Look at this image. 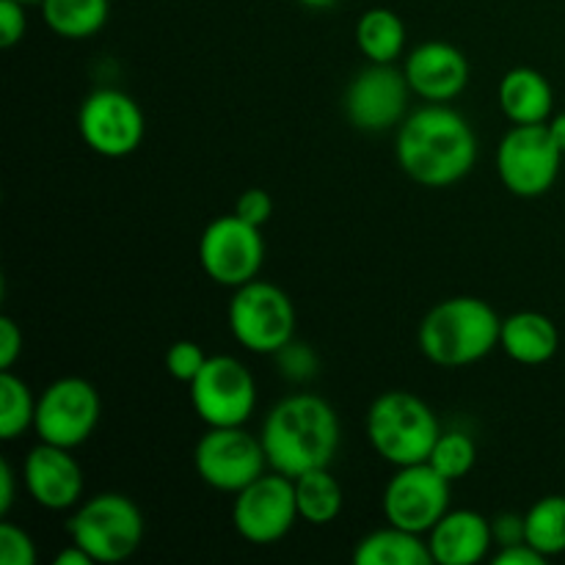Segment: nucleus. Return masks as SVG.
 I'll return each mask as SVG.
<instances>
[{
    "instance_id": "obj_40",
    "label": "nucleus",
    "mask_w": 565,
    "mask_h": 565,
    "mask_svg": "<svg viewBox=\"0 0 565 565\" xmlns=\"http://www.w3.org/2000/svg\"><path fill=\"white\" fill-rule=\"evenodd\" d=\"M20 3H25V6H42V0H20Z\"/></svg>"
},
{
    "instance_id": "obj_5",
    "label": "nucleus",
    "mask_w": 565,
    "mask_h": 565,
    "mask_svg": "<svg viewBox=\"0 0 565 565\" xmlns=\"http://www.w3.org/2000/svg\"><path fill=\"white\" fill-rule=\"evenodd\" d=\"M66 533L72 544L86 550L94 563H125L141 550L143 513L136 502L119 491H103L83 500L66 519Z\"/></svg>"
},
{
    "instance_id": "obj_33",
    "label": "nucleus",
    "mask_w": 565,
    "mask_h": 565,
    "mask_svg": "<svg viewBox=\"0 0 565 565\" xmlns=\"http://www.w3.org/2000/svg\"><path fill=\"white\" fill-rule=\"evenodd\" d=\"M491 535H494L497 550H505V546H516L527 541L524 533V513H500V516L491 519Z\"/></svg>"
},
{
    "instance_id": "obj_14",
    "label": "nucleus",
    "mask_w": 565,
    "mask_h": 565,
    "mask_svg": "<svg viewBox=\"0 0 565 565\" xmlns=\"http://www.w3.org/2000/svg\"><path fill=\"white\" fill-rule=\"evenodd\" d=\"M450 480L436 472L428 461L395 467L384 486L381 511L386 524L428 535L441 516L450 511Z\"/></svg>"
},
{
    "instance_id": "obj_16",
    "label": "nucleus",
    "mask_w": 565,
    "mask_h": 565,
    "mask_svg": "<svg viewBox=\"0 0 565 565\" xmlns=\"http://www.w3.org/2000/svg\"><path fill=\"white\" fill-rule=\"evenodd\" d=\"M22 486L39 508L53 513L75 511L83 502V469L72 450L39 441L22 463Z\"/></svg>"
},
{
    "instance_id": "obj_7",
    "label": "nucleus",
    "mask_w": 565,
    "mask_h": 565,
    "mask_svg": "<svg viewBox=\"0 0 565 565\" xmlns=\"http://www.w3.org/2000/svg\"><path fill=\"white\" fill-rule=\"evenodd\" d=\"M188 397L207 428L246 425L257 412V381L252 370L230 353L207 356L196 379L188 384Z\"/></svg>"
},
{
    "instance_id": "obj_10",
    "label": "nucleus",
    "mask_w": 565,
    "mask_h": 565,
    "mask_svg": "<svg viewBox=\"0 0 565 565\" xmlns=\"http://www.w3.org/2000/svg\"><path fill=\"white\" fill-rule=\"evenodd\" d=\"M99 417H103V401L97 386L81 375H64L47 384V390L39 395L33 434L39 436V441L75 450L92 439Z\"/></svg>"
},
{
    "instance_id": "obj_26",
    "label": "nucleus",
    "mask_w": 565,
    "mask_h": 565,
    "mask_svg": "<svg viewBox=\"0 0 565 565\" xmlns=\"http://www.w3.org/2000/svg\"><path fill=\"white\" fill-rule=\"evenodd\" d=\"M36 401L39 397L25 379H20L14 370H0V439L14 441L33 430Z\"/></svg>"
},
{
    "instance_id": "obj_37",
    "label": "nucleus",
    "mask_w": 565,
    "mask_h": 565,
    "mask_svg": "<svg viewBox=\"0 0 565 565\" xmlns=\"http://www.w3.org/2000/svg\"><path fill=\"white\" fill-rule=\"evenodd\" d=\"M53 565H94V561L86 550H81V546L70 541V546H64V550L53 557Z\"/></svg>"
},
{
    "instance_id": "obj_24",
    "label": "nucleus",
    "mask_w": 565,
    "mask_h": 565,
    "mask_svg": "<svg viewBox=\"0 0 565 565\" xmlns=\"http://www.w3.org/2000/svg\"><path fill=\"white\" fill-rule=\"evenodd\" d=\"M292 480H296L298 516L303 522H309L312 527H326V524L337 522L342 505H345V494H342L340 480L331 475L329 467L309 469Z\"/></svg>"
},
{
    "instance_id": "obj_3",
    "label": "nucleus",
    "mask_w": 565,
    "mask_h": 565,
    "mask_svg": "<svg viewBox=\"0 0 565 565\" xmlns=\"http://www.w3.org/2000/svg\"><path fill=\"white\" fill-rule=\"evenodd\" d=\"M502 318L478 296H452L423 318L417 345L430 364L445 370L469 367L500 348Z\"/></svg>"
},
{
    "instance_id": "obj_39",
    "label": "nucleus",
    "mask_w": 565,
    "mask_h": 565,
    "mask_svg": "<svg viewBox=\"0 0 565 565\" xmlns=\"http://www.w3.org/2000/svg\"><path fill=\"white\" fill-rule=\"evenodd\" d=\"M298 3H301L303 9L323 11V9H331V6H337V3H340V0H298Z\"/></svg>"
},
{
    "instance_id": "obj_22",
    "label": "nucleus",
    "mask_w": 565,
    "mask_h": 565,
    "mask_svg": "<svg viewBox=\"0 0 565 565\" xmlns=\"http://www.w3.org/2000/svg\"><path fill=\"white\" fill-rule=\"evenodd\" d=\"M356 47L370 64H395L406 50V25L386 6H373L356 22Z\"/></svg>"
},
{
    "instance_id": "obj_4",
    "label": "nucleus",
    "mask_w": 565,
    "mask_h": 565,
    "mask_svg": "<svg viewBox=\"0 0 565 565\" xmlns=\"http://www.w3.org/2000/svg\"><path fill=\"white\" fill-rule=\"evenodd\" d=\"M364 434L375 456L392 467H408L428 461L441 425L423 397L408 390H390L370 403Z\"/></svg>"
},
{
    "instance_id": "obj_1",
    "label": "nucleus",
    "mask_w": 565,
    "mask_h": 565,
    "mask_svg": "<svg viewBox=\"0 0 565 565\" xmlns=\"http://www.w3.org/2000/svg\"><path fill=\"white\" fill-rule=\"evenodd\" d=\"M395 158L417 185H456L472 174L478 163V136L456 108L447 103H425L397 127Z\"/></svg>"
},
{
    "instance_id": "obj_27",
    "label": "nucleus",
    "mask_w": 565,
    "mask_h": 565,
    "mask_svg": "<svg viewBox=\"0 0 565 565\" xmlns=\"http://www.w3.org/2000/svg\"><path fill=\"white\" fill-rule=\"evenodd\" d=\"M428 463L436 472L445 475L450 483H456V480L467 478L478 463V445L463 430H441L434 450H430Z\"/></svg>"
},
{
    "instance_id": "obj_35",
    "label": "nucleus",
    "mask_w": 565,
    "mask_h": 565,
    "mask_svg": "<svg viewBox=\"0 0 565 565\" xmlns=\"http://www.w3.org/2000/svg\"><path fill=\"white\" fill-rule=\"evenodd\" d=\"M491 563L494 565H544L546 557L541 555L539 550H533L527 541H524V544L497 550L494 555H491Z\"/></svg>"
},
{
    "instance_id": "obj_2",
    "label": "nucleus",
    "mask_w": 565,
    "mask_h": 565,
    "mask_svg": "<svg viewBox=\"0 0 565 565\" xmlns=\"http://www.w3.org/2000/svg\"><path fill=\"white\" fill-rule=\"evenodd\" d=\"M259 439L270 469L298 478L309 469L331 467L340 450L342 425L326 397L292 392L265 414Z\"/></svg>"
},
{
    "instance_id": "obj_38",
    "label": "nucleus",
    "mask_w": 565,
    "mask_h": 565,
    "mask_svg": "<svg viewBox=\"0 0 565 565\" xmlns=\"http://www.w3.org/2000/svg\"><path fill=\"white\" fill-rule=\"evenodd\" d=\"M546 127H550L552 138H555V143L561 147V152L565 154V110L563 114H555L550 121H546Z\"/></svg>"
},
{
    "instance_id": "obj_17",
    "label": "nucleus",
    "mask_w": 565,
    "mask_h": 565,
    "mask_svg": "<svg viewBox=\"0 0 565 565\" xmlns=\"http://www.w3.org/2000/svg\"><path fill=\"white\" fill-rule=\"evenodd\" d=\"M403 75L425 103H452L469 86V58L456 44L428 39L406 55Z\"/></svg>"
},
{
    "instance_id": "obj_18",
    "label": "nucleus",
    "mask_w": 565,
    "mask_h": 565,
    "mask_svg": "<svg viewBox=\"0 0 565 565\" xmlns=\"http://www.w3.org/2000/svg\"><path fill=\"white\" fill-rule=\"evenodd\" d=\"M430 557L439 565H478L494 546L491 519L472 508L447 511L428 535Z\"/></svg>"
},
{
    "instance_id": "obj_9",
    "label": "nucleus",
    "mask_w": 565,
    "mask_h": 565,
    "mask_svg": "<svg viewBox=\"0 0 565 565\" xmlns=\"http://www.w3.org/2000/svg\"><path fill=\"white\" fill-rule=\"evenodd\" d=\"M263 439L248 434L246 425L235 428H207L193 447V469L199 480L221 494L246 489L248 483L268 472Z\"/></svg>"
},
{
    "instance_id": "obj_23",
    "label": "nucleus",
    "mask_w": 565,
    "mask_h": 565,
    "mask_svg": "<svg viewBox=\"0 0 565 565\" xmlns=\"http://www.w3.org/2000/svg\"><path fill=\"white\" fill-rule=\"evenodd\" d=\"M42 17L55 36L83 42L108 25L110 0H42Z\"/></svg>"
},
{
    "instance_id": "obj_13",
    "label": "nucleus",
    "mask_w": 565,
    "mask_h": 565,
    "mask_svg": "<svg viewBox=\"0 0 565 565\" xmlns=\"http://www.w3.org/2000/svg\"><path fill=\"white\" fill-rule=\"evenodd\" d=\"M77 132L92 152L119 160L141 147L147 119L130 94L103 86L83 97L77 108Z\"/></svg>"
},
{
    "instance_id": "obj_15",
    "label": "nucleus",
    "mask_w": 565,
    "mask_h": 565,
    "mask_svg": "<svg viewBox=\"0 0 565 565\" xmlns=\"http://www.w3.org/2000/svg\"><path fill=\"white\" fill-rule=\"evenodd\" d=\"M412 94L406 75L395 64H370L348 83L342 108L356 130L386 132L408 116Z\"/></svg>"
},
{
    "instance_id": "obj_20",
    "label": "nucleus",
    "mask_w": 565,
    "mask_h": 565,
    "mask_svg": "<svg viewBox=\"0 0 565 565\" xmlns=\"http://www.w3.org/2000/svg\"><path fill=\"white\" fill-rule=\"evenodd\" d=\"M500 348L516 364L541 367V364L555 359L557 348H561V331H557L552 318L524 309V312H513L502 318Z\"/></svg>"
},
{
    "instance_id": "obj_12",
    "label": "nucleus",
    "mask_w": 565,
    "mask_h": 565,
    "mask_svg": "<svg viewBox=\"0 0 565 565\" xmlns=\"http://www.w3.org/2000/svg\"><path fill=\"white\" fill-rule=\"evenodd\" d=\"M199 265L221 287H241L259 279L265 265L263 230L237 213L218 215L199 235Z\"/></svg>"
},
{
    "instance_id": "obj_31",
    "label": "nucleus",
    "mask_w": 565,
    "mask_h": 565,
    "mask_svg": "<svg viewBox=\"0 0 565 565\" xmlns=\"http://www.w3.org/2000/svg\"><path fill=\"white\" fill-rule=\"evenodd\" d=\"M28 6L20 0H0V47H14L25 39Z\"/></svg>"
},
{
    "instance_id": "obj_11",
    "label": "nucleus",
    "mask_w": 565,
    "mask_h": 565,
    "mask_svg": "<svg viewBox=\"0 0 565 565\" xmlns=\"http://www.w3.org/2000/svg\"><path fill=\"white\" fill-rule=\"evenodd\" d=\"M232 527L243 541L254 546L279 544L292 533L298 516L296 480L287 475L270 472L259 475L254 483L241 489L232 500Z\"/></svg>"
},
{
    "instance_id": "obj_28",
    "label": "nucleus",
    "mask_w": 565,
    "mask_h": 565,
    "mask_svg": "<svg viewBox=\"0 0 565 565\" xmlns=\"http://www.w3.org/2000/svg\"><path fill=\"white\" fill-rule=\"evenodd\" d=\"M274 362L276 373L285 381H290V384H309L320 373V359L315 353V348L296 340V337L274 353Z\"/></svg>"
},
{
    "instance_id": "obj_8",
    "label": "nucleus",
    "mask_w": 565,
    "mask_h": 565,
    "mask_svg": "<svg viewBox=\"0 0 565 565\" xmlns=\"http://www.w3.org/2000/svg\"><path fill=\"white\" fill-rule=\"evenodd\" d=\"M563 152L546 125H513L500 138L494 169L502 185L522 199H539L555 188Z\"/></svg>"
},
{
    "instance_id": "obj_19",
    "label": "nucleus",
    "mask_w": 565,
    "mask_h": 565,
    "mask_svg": "<svg viewBox=\"0 0 565 565\" xmlns=\"http://www.w3.org/2000/svg\"><path fill=\"white\" fill-rule=\"evenodd\" d=\"M497 103L513 125H546L555 108V92L546 75L533 66H516L505 72L497 86Z\"/></svg>"
},
{
    "instance_id": "obj_32",
    "label": "nucleus",
    "mask_w": 565,
    "mask_h": 565,
    "mask_svg": "<svg viewBox=\"0 0 565 565\" xmlns=\"http://www.w3.org/2000/svg\"><path fill=\"white\" fill-rule=\"evenodd\" d=\"M232 213H237L243 221H248V224L263 230L270 221V215H274V199H270V193L263 191V188H248V191H243L241 196H237Z\"/></svg>"
},
{
    "instance_id": "obj_21",
    "label": "nucleus",
    "mask_w": 565,
    "mask_h": 565,
    "mask_svg": "<svg viewBox=\"0 0 565 565\" xmlns=\"http://www.w3.org/2000/svg\"><path fill=\"white\" fill-rule=\"evenodd\" d=\"M356 565H434L425 535L386 524L364 535L353 550Z\"/></svg>"
},
{
    "instance_id": "obj_6",
    "label": "nucleus",
    "mask_w": 565,
    "mask_h": 565,
    "mask_svg": "<svg viewBox=\"0 0 565 565\" xmlns=\"http://www.w3.org/2000/svg\"><path fill=\"white\" fill-rule=\"evenodd\" d=\"M226 320L237 345L259 356H274L296 337L292 298L279 285L265 279H252L235 287Z\"/></svg>"
},
{
    "instance_id": "obj_34",
    "label": "nucleus",
    "mask_w": 565,
    "mask_h": 565,
    "mask_svg": "<svg viewBox=\"0 0 565 565\" xmlns=\"http://www.w3.org/2000/svg\"><path fill=\"white\" fill-rule=\"evenodd\" d=\"M22 348H25L22 329L17 326V320L3 315L0 318V370H14L17 359L22 356Z\"/></svg>"
},
{
    "instance_id": "obj_25",
    "label": "nucleus",
    "mask_w": 565,
    "mask_h": 565,
    "mask_svg": "<svg viewBox=\"0 0 565 565\" xmlns=\"http://www.w3.org/2000/svg\"><path fill=\"white\" fill-rule=\"evenodd\" d=\"M524 533L527 544L550 561L565 552V497H541L524 513Z\"/></svg>"
},
{
    "instance_id": "obj_29",
    "label": "nucleus",
    "mask_w": 565,
    "mask_h": 565,
    "mask_svg": "<svg viewBox=\"0 0 565 565\" xmlns=\"http://www.w3.org/2000/svg\"><path fill=\"white\" fill-rule=\"evenodd\" d=\"M204 362H207V353H204V348L193 340L171 342L169 351H166V373L185 386L196 379L199 370L204 367Z\"/></svg>"
},
{
    "instance_id": "obj_36",
    "label": "nucleus",
    "mask_w": 565,
    "mask_h": 565,
    "mask_svg": "<svg viewBox=\"0 0 565 565\" xmlns=\"http://www.w3.org/2000/svg\"><path fill=\"white\" fill-rule=\"evenodd\" d=\"M17 500V472L6 458H0V516H9Z\"/></svg>"
},
{
    "instance_id": "obj_30",
    "label": "nucleus",
    "mask_w": 565,
    "mask_h": 565,
    "mask_svg": "<svg viewBox=\"0 0 565 565\" xmlns=\"http://www.w3.org/2000/svg\"><path fill=\"white\" fill-rule=\"evenodd\" d=\"M36 544L14 522L0 524V565H36Z\"/></svg>"
}]
</instances>
